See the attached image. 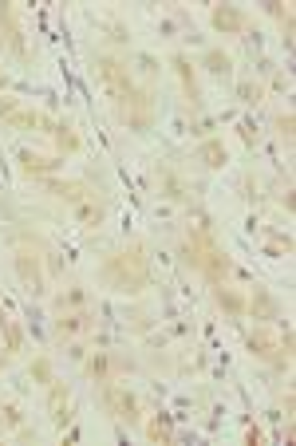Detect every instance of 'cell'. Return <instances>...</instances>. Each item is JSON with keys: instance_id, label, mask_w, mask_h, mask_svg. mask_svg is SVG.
Listing matches in <instances>:
<instances>
[{"instance_id": "obj_1", "label": "cell", "mask_w": 296, "mask_h": 446, "mask_svg": "<svg viewBox=\"0 0 296 446\" xmlns=\"http://www.w3.org/2000/svg\"><path fill=\"white\" fill-rule=\"evenodd\" d=\"M103 284H107L111 293H143L146 284H150V265L143 257V245H131V249H119L115 257L103 261Z\"/></svg>"}, {"instance_id": "obj_2", "label": "cell", "mask_w": 296, "mask_h": 446, "mask_svg": "<svg viewBox=\"0 0 296 446\" xmlns=\"http://www.w3.org/2000/svg\"><path fill=\"white\" fill-rule=\"evenodd\" d=\"M95 76L99 83H103V91H107L115 103H122V99L134 91V79H131V67L122 64V60H115V55H99L95 60Z\"/></svg>"}, {"instance_id": "obj_3", "label": "cell", "mask_w": 296, "mask_h": 446, "mask_svg": "<svg viewBox=\"0 0 296 446\" xmlns=\"http://www.w3.org/2000/svg\"><path fill=\"white\" fill-rule=\"evenodd\" d=\"M122 107V123L131 127V131H146L154 119V99H150V88H134L131 95L119 103Z\"/></svg>"}, {"instance_id": "obj_4", "label": "cell", "mask_w": 296, "mask_h": 446, "mask_svg": "<svg viewBox=\"0 0 296 446\" xmlns=\"http://www.w3.org/2000/svg\"><path fill=\"white\" fill-rule=\"evenodd\" d=\"M103 403H107V411L115 414L119 423H139V399H134L127 387L107 383V387H103Z\"/></svg>"}, {"instance_id": "obj_5", "label": "cell", "mask_w": 296, "mask_h": 446, "mask_svg": "<svg viewBox=\"0 0 296 446\" xmlns=\"http://www.w3.org/2000/svg\"><path fill=\"white\" fill-rule=\"evenodd\" d=\"M249 351L257 359H265V363H273V368H288V356L281 351V344H276L265 328H253L249 332Z\"/></svg>"}, {"instance_id": "obj_6", "label": "cell", "mask_w": 296, "mask_h": 446, "mask_svg": "<svg viewBox=\"0 0 296 446\" xmlns=\"http://www.w3.org/2000/svg\"><path fill=\"white\" fill-rule=\"evenodd\" d=\"M48 411H52V423L55 426H67L71 423V387L67 383H48Z\"/></svg>"}, {"instance_id": "obj_7", "label": "cell", "mask_w": 296, "mask_h": 446, "mask_svg": "<svg viewBox=\"0 0 296 446\" xmlns=\"http://www.w3.org/2000/svg\"><path fill=\"white\" fill-rule=\"evenodd\" d=\"M12 269H16V277H20L32 293H40L44 288V272H40V257H32L28 249H20L16 257H12Z\"/></svg>"}, {"instance_id": "obj_8", "label": "cell", "mask_w": 296, "mask_h": 446, "mask_svg": "<svg viewBox=\"0 0 296 446\" xmlns=\"http://www.w3.org/2000/svg\"><path fill=\"white\" fill-rule=\"evenodd\" d=\"M91 324H95V316L87 308H71V312H59L55 336H83V332H91Z\"/></svg>"}, {"instance_id": "obj_9", "label": "cell", "mask_w": 296, "mask_h": 446, "mask_svg": "<svg viewBox=\"0 0 296 446\" xmlns=\"http://www.w3.org/2000/svg\"><path fill=\"white\" fill-rule=\"evenodd\" d=\"M209 20H213V28H218L221 36H237L245 32V12L233 8V4H218V8L209 12Z\"/></svg>"}, {"instance_id": "obj_10", "label": "cell", "mask_w": 296, "mask_h": 446, "mask_svg": "<svg viewBox=\"0 0 296 446\" xmlns=\"http://www.w3.org/2000/svg\"><path fill=\"white\" fill-rule=\"evenodd\" d=\"M59 166H64V158H48V154H32V151L20 154V170L32 178H52Z\"/></svg>"}, {"instance_id": "obj_11", "label": "cell", "mask_w": 296, "mask_h": 446, "mask_svg": "<svg viewBox=\"0 0 296 446\" xmlns=\"http://www.w3.org/2000/svg\"><path fill=\"white\" fill-rule=\"evenodd\" d=\"M197 269L206 272V277H209L213 284H221L225 277H230V269H233V265H230V257H225V253H221L218 245H213V249H206V253H202V265H197Z\"/></svg>"}, {"instance_id": "obj_12", "label": "cell", "mask_w": 296, "mask_h": 446, "mask_svg": "<svg viewBox=\"0 0 296 446\" xmlns=\"http://www.w3.org/2000/svg\"><path fill=\"white\" fill-rule=\"evenodd\" d=\"M245 312H253V320H281V305L273 300V293L257 288L253 300H245Z\"/></svg>"}, {"instance_id": "obj_13", "label": "cell", "mask_w": 296, "mask_h": 446, "mask_svg": "<svg viewBox=\"0 0 296 446\" xmlns=\"http://www.w3.org/2000/svg\"><path fill=\"white\" fill-rule=\"evenodd\" d=\"M44 186H48V194L52 197H59V202H87L91 197V190L83 182H55V178H44Z\"/></svg>"}, {"instance_id": "obj_14", "label": "cell", "mask_w": 296, "mask_h": 446, "mask_svg": "<svg viewBox=\"0 0 296 446\" xmlns=\"http://www.w3.org/2000/svg\"><path fill=\"white\" fill-rule=\"evenodd\" d=\"M225 158H230V151H225V142L221 139H206L202 146H197V162L206 166V170H221Z\"/></svg>"}, {"instance_id": "obj_15", "label": "cell", "mask_w": 296, "mask_h": 446, "mask_svg": "<svg viewBox=\"0 0 296 446\" xmlns=\"http://www.w3.org/2000/svg\"><path fill=\"white\" fill-rule=\"evenodd\" d=\"M170 67H174V71H178V79H182V91H186V99H190V103H197V99H202V95H197L194 64H190V60H186V55H182V52H174V55H170Z\"/></svg>"}, {"instance_id": "obj_16", "label": "cell", "mask_w": 296, "mask_h": 446, "mask_svg": "<svg viewBox=\"0 0 296 446\" xmlns=\"http://www.w3.org/2000/svg\"><path fill=\"white\" fill-rule=\"evenodd\" d=\"M76 218H79V225L95 229V225H103V218H107V206L95 202V197H87V202H79L76 206Z\"/></svg>"}, {"instance_id": "obj_17", "label": "cell", "mask_w": 296, "mask_h": 446, "mask_svg": "<svg viewBox=\"0 0 296 446\" xmlns=\"http://www.w3.org/2000/svg\"><path fill=\"white\" fill-rule=\"evenodd\" d=\"M0 24H4V40H8L12 52L28 55V52H24V40H20V28H16V20H12V4H0Z\"/></svg>"}, {"instance_id": "obj_18", "label": "cell", "mask_w": 296, "mask_h": 446, "mask_svg": "<svg viewBox=\"0 0 296 446\" xmlns=\"http://www.w3.org/2000/svg\"><path fill=\"white\" fill-rule=\"evenodd\" d=\"M213 300H218V308L225 316H245V296H237L233 288H221L218 284V288H213Z\"/></svg>"}, {"instance_id": "obj_19", "label": "cell", "mask_w": 296, "mask_h": 446, "mask_svg": "<svg viewBox=\"0 0 296 446\" xmlns=\"http://www.w3.org/2000/svg\"><path fill=\"white\" fill-rule=\"evenodd\" d=\"M146 438L150 442H174V423H170V414H158V419H150L146 423Z\"/></svg>"}, {"instance_id": "obj_20", "label": "cell", "mask_w": 296, "mask_h": 446, "mask_svg": "<svg viewBox=\"0 0 296 446\" xmlns=\"http://www.w3.org/2000/svg\"><path fill=\"white\" fill-rule=\"evenodd\" d=\"M202 64H206V71H213V76H230L233 71L230 52H221V48H209V52L202 55Z\"/></svg>"}, {"instance_id": "obj_21", "label": "cell", "mask_w": 296, "mask_h": 446, "mask_svg": "<svg viewBox=\"0 0 296 446\" xmlns=\"http://www.w3.org/2000/svg\"><path fill=\"white\" fill-rule=\"evenodd\" d=\"M87 305V288H67V293L55 296V312H71V308Z\"/></svg>"}, {"instance_id": "obj_22", "label": "cell", "mask_w": 296, "mask_h": 446, "mask_svg": "<svg viewBox=\"0 0 296 446\" xmlns=\"http://www.w3.org/2000/svg\"><path fill=\"white\" fill-rule=\"evenodd\" d=\"M107 371H111V356H107V351H95V356L87 359V379L107 383Z\"/></svg>"}, {"instance_id": "obj_23", "label": "cell", "mask_w": 296, "mask_h": 446, "mask_svg": "<svg viewBox=\"0 0 296 446\" xmlns=\"http://www.w3.org/2000/svg\"><path fill=\"white\" fill-rule=\"evenodd\" d=\"M24 348V332H20V324H4V356H16V351Z\"/></svg>"}, {"instance_id": "obj_24", "label": "cell", "mask_w": 296, "mask_h": 446, "mask_svg": "<svg viewBox=\"0 0 296 446\" xmlns=\"http://www.w3.org/2000/svg\"><path fill=\"white\" fill-rule=\"evenodd\" d=\"M55 142H59V151H64V154H76L79 151V134L71 131V127H64V123L55 127Z\"/></svg>"}, {"instance_id": "obj_25", "label": "cell", "mask_w": 296, "mask_h": 446, "mask_svg": "<svg viewBox=\"0 0 296 446\" xmlns=\"http://www.w3.org/2000/svg\"><path fill=\"white\" fill-rule=\"evenodd\" d=\"M162 197H170V202H186V186L178 182L174 174H162Z\"/></svg>"}, {"instance_id": "obj_26", "label": "cell", "mask_w": 296, "mask_h": 446, "mask_svg": "<svg viewBox=\"0 0 296 446\" xmlns=\"http://www.w3.org/2000/svg\"><path fill=\"white\" fill-rule=\"evenodd\" d=\"M32 379L44 383V387L55 379V375H52V359H32Z\"/></svg>"}, {"instance_id": "obj_27", "label": "cell", "mask_w": 296, "mask_h": 446, "mask_svg": "<svg viewBox=\"0 0 296 446\" xmlns=\"http://www.w3.org/2000/svg\"><path fill=\"white\" fill-rule=\"evenodd\" d=\"M265 8H269V16H276V20H285V24H293V12H288L285 4H281V0H269V4H265Z\"/></svg>"}, {"instance_id": "obj_28", "label": "cell", "mask_w": 296, "mask_h": 446, "mask_svg": "<svg viewBox=\"0 0 296 446\" xmlns=\"http://www.w3.org/2000/svg\"><path fill=\"white\" fill-rule=\"evenodd\" d=\"M293 127H296L293 115H281V119H276V131H281V139H285V142H293Z\"/></svg>"}, {"instance_id": "obj_29", "label": "cell", "mask_w": 296, "mask_h": 446, "mask_svg": "<svg viewBox=\"0 0 296 446\" xmlns=\"http://www.w3.org/2000/svg\"><path fill=\"white\" fill-rule=\"evenodd\" d=\"M12 115H16V99L0 95V119H12Z\"/></svg>"}, {"instance_id": "obj_30", "label": "cell", "mask_w": 296, "mask_h": 446, "mask_svg": "<svg viewBox=\"0 0 296 446\" xmlns=\"http://www.w3.org/2000/svg\"><path fill=\"white\" fill-rule=\"evenodd\" d=\"M241 99L245 103H257V99H261V88H257V83H241Z\"/></svg>"}, {"instance_id": "obj_31", "label": "cell", "mask_w": 296, "mask_h": 446, "mask_svg": "<svg viewBox=\"0 0 296 446\" xmlns=\"http://www.w3.org/2000/svg\"><path fill=\"white\" fill-rule=\"evenodd\" d=\"M4 419H8L12 426H20V423H24V414H20V407H12V403H8V407H4Z\"/></svg>"}, {"instance_id": "obj_32", "label": "cell", "mask_w": 296, "mask_h": 446, "mask_svg": "<svg viewBox=\"0 0 296 446\" xmlns=\"http://www.w3.org/2000/svg\"><path fill=\"white\" fill-rule=\"evenodd\" d=\"M4 324H8V316H4V312H0V332H4Z\"/></svg>"}, {"instance_id": "obj_33", "label": "cell", "mask_w": 296, "mask_h": 446, "mask_svg": "<svg viewBox=\"0 0 296 446\" xmlns=\"http://www.w3.org/2000/svg\"><path fill=\"white\" fill-rule=\"evenodd\" d=\"M4 83H8V79H4V71H0V88H4Z\"/></svg>"}]
</instances>
